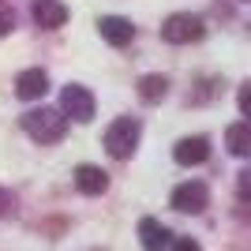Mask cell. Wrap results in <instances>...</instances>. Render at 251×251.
Returning <instances> with one entry per match:
<instances>
[{
	"label": "cell",
	"mask_w": 251,
	"mask_h": 251,
	"mask_svg": "<svg viewBox=\"0 0 251 251\" xmlns=\"http://www.w3.org/2000/svg\"><path fill=\"white\" fill-rule=\"evenodd\" d=\"M173 251H202V248L191 236H180V240H173Z\"/></svg>",
	"instance_id": "cell-18"
},
{
	"label": "cell",
	"mask_w": 251,
	"mask_h": 251,
	"mask_svg": "<svg viewBox=\"0 0 251 251\" xmlns=\"http://www.w3.org/2000/svg\"><path fill=\"white\" fill-rule=\"evenodd\" d=\"M45 90H49V75L42 68H26V72L15 75V98L19 101H38V98H45Z\"/></svg>",
	"instance_id": "cell-6"
},
{
	"label": "cell",
	"mask_w": 251,
	"mask_h": 251,
	"mask_svg": "<svg viewBox=\"0 0 251 251\" xmlns=\"http://www.w3.org/2000/svg\"><path fill=\"white\" fill-rule=\"evenodd\" d=\"M94 109H98V101H94V94H90L86 86L72 83V86H64V90H60V113L68 116V120L86 124V120H94Z\"/></svg>",
	"instance_id": "cell-4"
},
{
	"label": "cell",
	"mask_w": 251,
	"mask_h": 251,
	"mask_svg": "<svg viewBox=\"0 0 251 251\" xmlns=\"http://www.w3.org/2000/svg\"><path fill=\"white\" fill-rule=\"evenodd\" d=\"M225 147L236 157H251V124H232L225 131Z\"/></svg>",
	"instance_id": "cell-12"
},
{
	"label": "cell",
	"mask_w": 251,
	"mask_h": 251,
	"mask_svg": "<svg viewBox=\"0 0 251 251\" xmlns=\"http://www.w3.org/2000/svg\"><path fill=\"white\" fill-rule=\"evenodd\" d=\"M236 191H240V199L251 202V169H244V173H240V180H236Z\"/></svg>",
	"instance_id": "cell-16"
},
{
	"label": "cell",
	"mask_w": 251,
	"mask_h": 251,
	"mask_svg": "<svg viewBox=\"0 0 251 251\" xmlns=\"http://www.w3.org/2000/svg\"><path fill=\"white\" fill-rule=\"evenodd\" d=\"M98 30H101V38L109 45H127L135 38V26H131V19H124V15H105V19L98 23Z\"/></svg>",
	"instance_id": "cell-9"
},
{
	"label": "cell",
	"mask_w": 251,
	"mask_h": 251,
	"mask_svg": "<svg viewBox=\"0 0 251 251\" xmlns=\"http://www.w3.org/2000/svg\"><path fill=\"white\" fill-rule=\"evenodd\" d=\"M23 131L38 143H60L68 135V116L60 109H30L23 116Z\"/></svg>",
	"instance_id": "cell-1"
},
{
	"label": "cell",
	"mask_w": 251,
	"mask_h": 251,
	"mask_svg": "<svg viewBox=\"0 0 251 251\" xmlns=\"http://www.w3.org/2000/svg\"><path fill=\"white\" fill-rule=\"evenodd\" d=\"M206 202H210V191L202 180H188L173 191V210H180V214H202Z\"/></svg>",
	"instance_id": "cell-5"
},
{
	"label": "cell",
	"mask_w": 251,
	"mask_h": 251,
	"mask_svg": "<svg viewBox=\"0 0 251 251\" xmlns=\"http://www.w3.org/2000/svg\"><path fill=\"white\" fill-rule=\"evenodd\" d=\"M30 15H34V23H38L42 30H60L64 23H68V8H64L60 0H34Z\"/></svg>",
	"instance_id": "cell-7"
},
{
	"label": "cell",
	"mask_w": 251,
	"mask_h": 251,
	"mask_svg": "<svg viewBox=\"0 0 251 251\" xmlns=\"http://www.w3.org/2000/svg\"><path fill=\"white\" fill-rule=\"evenodd\" d=\"M11 26H15V11H11V4H8V0H0V38H4V34H8Z\"/></svg>",
	"instance_id": "cell-14"
},
{
	"label": "cell",
	"mask_w": 251,
	"mask_h": 251,
	"mask_svg": "<svg viewBox=\"0 0 251 251\" xmlns=\"http://www.w3.org/2000/svg\"><path fill=\"white\" fill-rule=\"evenodd\" d=\"M11 206H15V199H11V191L8 188H0V218H8Z\"/></svg>",
	"instance_id": "cell-17"
},
{
	"label": "cell",
	"mask_w": 251,
	"mask_h": 251,
	"mask_svg": "<svg viewBox=\"0 0 251 251\" xmlns=\"http://www.w3.org/2000/svg\"><path fill=\"white\" fill-rule=\"evenodd\" d=\"M139 120L135 116H120V120H113V124L105 127V150H109V157H131L139 147Z\"/></svg>",
	"instance_id": "cell-2"
},
{
	"label": "cell",
	"mask_w": 251,
	"mask_h": 251,
	"mask_svg": "<svg viewBox=\"0 0 251 251\" xmlns=\"http://www.w3.org/2000/svg\"><path fill=\"white\" fill-rule=\"evenodd\" d=\"M165 94H169V79L165 75H143V79H139V98H143V101L157 105Z\"/></svg>",
	"instance_id": "cell-13"
},
{
	"label": "cell",
	"mask_w": 251,
	"mask_h": 251,
	"mask_svg": "<svg viewBox=\"0 0 251 251\" xmlns=\"http://www.w3.org/2000/svg\"><path fill=\"white\" fill-rule=\"evenodd\" d=\"M169 236H173V232H169L161 221H154V218H143V221H139V240L147 244V251H161L165 244H173Z\"/></svg>",
	"instance_id": "cell-11"
},
{
	"label": "cell",
	"mask_w": 251,
	"mask_h": 251,
	"mask_svg": "<svg viewBox=\"0 0 251 251\" xmlns=\"http://www.w3.org/2000/svg\"><path fill=\"white\" fill-rule=\"evenodd\" d=\"M202 34H206V23L199 15H191V11H176V15H169L161 23V38L169 45H191V42H199Z\"/></svg>",
	"instance_id": "cell-3"
},
{
	"label": "cell",
	"mask_w": 251,
	"mask_h": 251,
	"mask_svg": "<svg viewBox=\"0 0 251 251\" xmlns=\"http://www.w3.org/2000/svg\"><path fill=\"white\" fill-rule=\"evenodd\" d=\"M75 188L83 191V195H101L109 188V176H105V169L98 165H79L75 169Z\"/></svg>",
	"instance_id": "cell-10"
},
{
	"label": "cell",
	"mask_w": 251,
	"mask_h": 251,
	"mask_svg": "<svg viewBox=\"0 0 251 251\" xmlns=\"http://www.w3.org/2000/svg\"><path fill=\"white\" fill-rule=\"evenodd\" d=\"M173 157H176L180 165H202L210 157V139L206 135H188L180 139L176 147H173Z\"/></svg>",
	"instance_id": "cell-8"
},
{
	"label": "cell",
	"mask_w": 251,
	"mask_h": 251,
	"mask_svg": "<svg viewBox=\"0 0 251 251\" xmlns=\"http://www.w3.org/2000/svg\"><path fill=\"white\" fill-rule=\"evenodd\" d=\"M236 101H240V113L248 116V124H251V83L240 86V94H236Z\"/></svg>",
	"instance_id": "cell-15"
}]
</instances>
